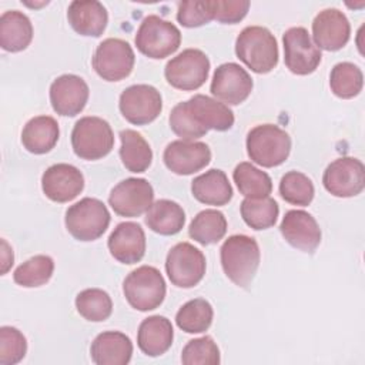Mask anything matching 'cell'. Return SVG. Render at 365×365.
Here are the masks:
<instances>
[{
    "label": "cell",
    "mask_w": 365,
    "mask_h": 365,
    "mask_svg": "<svg viewBox=\"0 0 365 365\" xmlns=\"http://www.w3.org/2000/svg\"><path fill=\"white\" fill-rule=\"evenodd\" d=\"M279 231L291 247L304 252H314L321 242V230L317 220L304 210L287 211L279 224Z\"/></svg>",
    "instance_id": "21"
},
{
    "label": "cell",
    "mask_w": 365,
    "mask_h": 365,
    "mask_svg": "<svg viewBox=\"0 0 365 365\" xmlns=\"http://www.w3.org/2000/svg\"><path fill=\"white\" fill-rule=\"evenodd\" d=\"M214 20L224 24H235L241 21L250 9V1L247 0H211Z\"/></svg>",
    "instance_id": "42"
},
{
    "label": "cell",
    "mask_w": 365,
    "mask_h": 365,
    "mask_svg": "<svg viewBox=\"0 0 365 365\" xmlns=\"http://www.w3.org/2000/svg\"><path fill=\"white\" fill-rule=\"evenodd\" d=\"M235 54L254 73H269L278 64L277 38L267 27L248 26L235 40Z\"/></svg>",
    "instance_id": "3"
},
{
    "label": "cell",
    "mask_w": 365,
    "mask_h": 365,
    "mask_svg": "<svg viewBox=\"0 0 365 365\" xmlns=\"http://www.w3.org/2000/svg\"><path fill=\"white\" fill-rule=\"evenodd\" d=\"M284 61L288 70L298 76H307L321 63V50L312 41L305 27H291L282 36Z\"/></svg>",
    "instance_id": "13"
},
{
    "label": "cell",
    "mask_w": 365,
    "mask_h": 365,
    "mask_svg": "<svg viewBox=\"0 0 365 365\" xmlns=\"http://www.w3.org/2000/svg\"><path fill=\"white\" fill-rule=\"evenodd\" d=\"M349 36V20L338 9H325L312 21V37L318 48L327 51L341 50L348 43Z\"/></svg>",
    "instance_id": "20"
},
{
    "label": "cell",
    "mask_w": 365,
    "mask_h": 365,
    "mask_svg": "<svg viewBox=\"0 0 365 365\" xmlns=\"http://www.w3.org/2000/svg\"><path fill=\"white\" fill-rule=\"evenodd\" d=\"M291 137L275 124H259L247 135V153L255 164L271 168L281 165L289 155Z\"/></svg>",
    "instance_id": "4"
},
{
    "label": "cell",
    "mask_w": 365,
    "mask_h": 365,
    "mask_svg": "<svg viewBox=\"0 0 365 365\" xmlns=\"http://www.w3.org/2000/svg\"><path fill=\"white\" fill-rule=\"evenodd\" d=\"M181 361L185 365H218L220 349L211 336L195 338L182 348Z\"/></svg>",
    "instance_id": "39"
},
{
    "label": "cell",
    "mask_w": 365,
    "mask_h": 365,
    "mask_svg": "<svg viewBox=\"0 0 365 365\" xmlns=\"http://www.w3.org/2000/svg\"><path fill=\"white\" fill-rule=\"evenodd\" d=\"M194 198L205 205H225L232 198V187L224 171L211 168L191 182Z\"/></svg>",
    "instance_id": "26"
},
{
    "label": "cell",
    "mask_w": 365,
    "mask_h": 365,
    "mask_svg": "<svg viewBox=\"0 0 365 365\" xmlns=\"http://www.w3.org/2000/svg\"><path fill=\"white\" fill-rule=\"evenodd\" d=\"M13 259L14 255L11 247L7 244L6 240H1V275H4L10 269V267L13 265Z\"/></svg>",
    "instance_id": "43"
},
{
    "label": "cell",
    "mask_w": 365,
    "mask_h": 365,
    "mask_svg": "<svg viewBox=\"0 0 365 365\" xmlns=\"http://www.w3.org/2000/svg\"><path fill=\"white\" fill-rule=\"evenodd\" d=\"M177 20L181 26L190 29L210 23L211 20H214L211 0L181 1L177 10Z\"/></svg>",
    "instance_id": "41"
},
{
    "label": "cell",
    "mask_w": 365,
    "mask_h": 365,
    "mask_svg": "<svg viewBox=\"0 0 365 365\" xmlns=\"http://www.w3.org/2000/svg\"><path fill=\"white\" fill-rule=\"evenodd\" d=\"M154 200V190L145 178H125L108 195V204L121 217H138L148 211Z\"/></svg>",
    "instance_id": "15"
},
{
    "label": "cell",
    "mask_w": 365,
    "mask_h": 365,
    "mask_svg": "<svg viewBox=\"0 0 365 365\" xmlns=\"http://www.w3.org/2000/svg\"><path fill=\"white\" fill-rule=\"evenodd\" d=\"M185 222L182 207L171 200H157L145 214L147 227L160 235H174L180 232Z\"/></svg>",
    "instance_id": "29"
},
{
    "label": "cell",
    "mask_w": 365,
    "mask_h": 365,
    "mask_svg": "<svg viewBox=\"0 0 365 365\" xmlns=\"http://www.w3.org/2000/svg\"><path fill=\"white\" fill-rule=\"evenodd\" d=\"M234 124L231 108L208 96L195 94L187 101L178 103L170 114V127L181 140H195L208 130L227 131Z\"/></svg>",
    "instance_id": "1"
},
{
    "label": "cell",
    "mask_w": 365,
    "mask_h": 365,
    "mask_svg": "<svg viewBox=\"0 0 365 365\" xmlns=\"http://www.w3.org/2000/svg\"><path fill=\"white\" fill-rule=\"evenodd\" d=\"M214 311L211 304L204 298H194L185 302L175 315L180 329L187 334L205 332L212 322Z\"/></svg>",
    "instance_id": "33"
},
{
    "label": "cell",
    "mask_w": 365,
    "mask_h": 365,
    "mask_svg": "<svg viewBox=\"0 0 365 365\" xmlns=\"http://www.w3.org/2000/svg\"><path fill=\"white\" fill-rule=\"evenodd\" d=\"M71 147L77 157L83 160H100L114 147L111 125L96 115L81 117L71 131Z\"/></svg>",
    "instance_id": "6"
},
{
    "label": "cell",
    "mask_w": 365,
    "mask_h": 365,
    "mask_svg": "<svg viewBox=\"0 0 365 365\" xmlns=\"http://www.w3.org/2000/svg\"><path fill=\"white\" fill-rule=\"evenodd\" d=\"M76 308L84 319L101 322L111 315L113 301L106 291L100 288H87L77 294Z\"/></svg>",
    "instance_id": "37"
},
{
    "label": "cell",
    "mask_w": 365,
    "mask_h": 365,
    "mask_svg": "<svg viewBox=\"0 0 365 365\" xmlns=\"http://www.w3.org/2000/svg\"><path fill=\"white\" fill-rule=\"evenodd\" d=\"M54 271V261L48 255H34L20 264L14 274L13 279L16 284L24 288H36L44 285L50 281Z\"/></svg>",
    "instance_id": "36"
},
{
    "label": "cell",
    "mask_w": 365,
    "mask_h": 365,
    "mask_svg": "<svg viewBox=\"0 0 365 365\" xmlns=\"http://www.w3.org/2000/svg\"><path fill=\"white\" fill-rule=\"evenodd\" d=\"M27 352L26 336L14 327L0 328V364L14 365L20 362Z\"/></svg>",
    "instance_id": "40"
},
{
    "label": "cell",
    "mask_w": 365,
    "mask_h": 365,
    "mask_svg": "<svg viewBox=\"0 0 365 365\" xmlns=\"http://www.w3.org/2000/svg\"><path fill=\"white\" fill-rule=\"evenodd\" d=\"M165 271L173 285L192 288L204 278L205 257L192 244L178 242L167 254Z\"/></svg>",
    "instance_id": "10"
},
{
    "label": "cell",
    "mask_w": 365,
    "mask_h": 365,
    "mask_svg": "<svg viewBox=\"0 0 365 365\" xmlns=\"http://www.w3.org/2000/svg\"><path fill=\"white\" fill-rule=\"evenodd\" d=\"M135 61L131 46L121 38L103 40L94 53L93 68L107 81H120L130 76Z\"/></svg>",
    "instance_id": "11"
},
{
    "label": "cell",
    "mask_w": 365,
    "mask_h": 365,
    "mask_svg": "<svg viewBox=\"0 0 365 365\" xmlns=\"http://www.w3.org/2000/svg\"><path fill=\"white\" fill-rule=\"evenodd\" d=\"M279 194L287 202L305 207L311 204L315 188L311 178H308V175L304 173L288 171L279 181Z\"/></svg>",
    "instance_id": "38"
},
{
    "label": "cell",
    "mask_w": 365,
    "mask_h": 365,
    "mask_svg": "<svg viewBox=\"0 0 365 365\" xmlns=\"http://www.w3.org/2000/svg\"><path fill=\"white\" fill-rule=\"evenodd\" d=\"M227 232V220L224 214L218 210H204L198 212L190 227H188V234L190 237L197 241L201 245H210L215 244Z\"/></svg>",
    "instance_id": "31"
},
{
    "label": "cell",
    "mask_w": 365,
    "mask_h": 365,
    "mask_svg": "<svg viewBox=\"0 0 365 365\" xmlns=\"http://www.w3.org/2000/svg\"><path fill=\"white\" fill-rule=\"evenodd\" d=\"M134 41L140 53L158 60L177 51L181 44V33L171 21L150 14L141 21Z\"/></svg>",
    "instance_id": "8"
},
{
    "label": "cell",
    "mask_w": 365,
    "mask_h": 365,
    "mask_svg": "<svg viewBox=\"0 0 365 365\" xmlns=\"http://www.w3.org/2000/svg\"><path fill=\"white\" fill-rule=\"evenodd\" d=\"M210 73V60L198 48H185L173 57L164 68L165 80L178 90L191 91L200 88Z\"/></svg>",
    "instance_id": "9"
},
{
    "label": "cell",
    "mask_w": 365,
    "mask_h": 365,
    "mask_svg": "<svg viewBox=\"0 0 365 365\" xmlns=\"http://www.w3.org/2000/svg\"><path fill=\"white\" fill-rule=\"evenodd\" d=\"M58 135L60 130L56 118L50 115H37L26 123L21 131V143L29 153L46 154L54 148Z\"/></svg>",
    "instance_id": "27"
},
{
    "label": "cell",
    "mask_w": 365,
    "mask_h": 365,
    "mask_svg": "<svg viewBox=\"0 0 365 365\" xmlns=\"http://www.w3.org/2000/svg\"><path fill=\"white\" fill-rule=\"evenodd\" d=\"M67 19L74 31L81 36L98 37L107 27L108 14L97 0H74L67 10Z\"/></svg>",
    "instance_id": "23"
},
{
    "label": "cell",
    "mask_w": 365,
    "mask_h": 365,
    "mask_svg": "<svg viewBox=\"0 0 365 365\" xmlns=\"http://www.w3.org/2000/svg\"><path fill=\"white\" fill-rule=\"evenodd\" d=\"M41 188L48 200L54 202H68L83 191L84 177L77 167L58 163L43 173Z\"/></svg>",
    "instance_id": "19"
},
{
    "label": "cell",
    "mask_w": 365,
    "mask_h": 365,
    "mask_svg": "<svg viewBox=\"0 0 365 365\" xmlns=\"http://www.w3.org/2000/svg\"><path fill=\"white\" fill-rule=\"evenodd\" d=\"M258 242L248 235L235 234L228 237L220 250L224 274L238 287L247 288L259 265Z\"/></svg>",
    "instance_id": "2"
},
{
    "label": "cell",
    "mask_w": 365,
    "mask_h": 365,
    "mask_svg": "<svg viewBox=\"0 0 365 365\" xmlns=\"http://www.w3.org/2000/svg\"><path fill=\"white\" fill-rule=\"evenodd\" d=\"M163 160L174 174L190 175L210 164L211 150L202 141L175 140L165 147Z\"/></svg>",
    "instance_id": "17"
},
{
    "label": "cell",
    "mask_w": 365,
    "mask_h": 365,
    "mask_svg": "<svg viewBox=\"0 0 365 365\" xmlns=\"http://www.w3.org/2000/svg\"><path fill=\"white\" fill-rule=\"evenodd\" d=\"M120 158L130 173H144L153 160V151L145 138L135 130L120 131Z\"/></svg>",
    "instance_id": "30"
},
{
    "label": "cell",
    "mask_w": 365,
    "mask_h": 365,
    "mask_svg": "<svg viewBox=\"0 0 365 365\" xmlns=\"http://www.w3.org/2000/svg\"><path fill=\"white\" fill-rule=\"evenodd\" d=\"M118 107L128 123L144 125L160 115L163 98L155 87L150 84H134L121 93Z\"/></svg>",
    "instance_id": "12"
},
{
    "label": "cell",
    "mask_w": 365,
    "mask_h": 365,
    "mask_svg": "<svg viewBox=\"0 0 365 365\" xmlns=\"http://www.w3.org/2000/svg\"><path fill=\"white\" fill-rule=\"evenodd\" d=\"M110 212L103 201L86 197L70 205L64 222L67 231L78 241H94L100 238L110 224Z\"/></svg>",
    "instance_id": "7"
},
{
    "label": "cell",
    "mask_w": 365,
    "mask_h": 365,
    "mask_svg": "<svg viewBox=\"0 0 365 365\" xmlns=\"http://www.w3.org/2000/svg\"><path fill=\"white\" fill-rule=\"evenodd\" d=\"M90 355L97 365H127L133 355V342L123 332L106 331L91 342Z\"/></svg>",
    "instance_id": "24"
},
{
    "label": "cell",
    "mask_w": 365,
    "mask_h": 365,
    "mask_svg": "<svg viewBox=\"0 0 365 365\" xmlns=\"http://www.w3.org/2000/svg\"><path fill=\"white\" fill-rule=\"evenodd\" d=\"M110 254L121 264H135L145 254V234L140 224L133 221L120 222L107 241Z\"/></svg>",
    "instance_id": "22"
},
{
    "label": "cell",
    "mask_w": 365,
    "mask_h": 365,
    "mask_svg": "<svg viewBox=\"0 0 365 365\" xmlns=\"http://www.w3.org/2000/svg\"><path fill=\"white\" fill-rule=\"evenodd\" d=\"M33 26L30 19L19 10H7L0 16V46L6 51L17 53L31 43Z\"/></svg>",
    "instance_id": "28"
},
{
    "label": "cell",
    "mask_w": 365,
    "mask_h": 365,
    "mask_svg": "<svg viewBox=\"0 0 365 365\" xmlns=\"http://www.w3.org/2000/svg\"><path fill=\"white\" fill-rule=\"evenodd\" d=\"M174 331L171 321L163 315L145 318L137 332V345L148 356H160L173 344Z\"/></svg>",
    "instance_id": "25"
},
{
    "label": "cell",
    "mask_w": 365,
    "mask_h": 365,
    "mask_svg": "<svg viewBox=\"0 0 365 365\" xmlns=\"http://www.w3.org/2000/svg\"><path fill=\"white\" fill-rule=\"evenodd\" d=\"M362 86V71L354 63L342 61L332 67L329 74V87L336 97L352 98L361 93Z\"/></svg>",
    "instance_id": "35"
},
{
    "label": "cell",
    "mask_w": 365,
    "mask_h": 365,
    "mask_svg": "<svg viewBox=\"0 0 365 365\" xmlns=\"http://www.w3.org/2000/svg\"><path fill=\"white\" fill-rule=\"evenodd\" d=\"M87 83L76 74H63L50 86V103L60 115L74 117L80 114L88 100Z\"/></svg>",
    "instance_id": "18"
},
{
    "label": "cell",
    "mask_w": 365,
    "mask_h": 365,
    "mask_svg": "<svg viewBox=\"0 0 365 365\" xmlns=\"http://www.w3.org/2000/svg\"><path fill=\"white\" fill-rule=\"evenodd\" d=\"M165 281L161 272L151 265L133 269L123 282V292L128 304L138 311H153L165 298Z\"/></svg>",
    "instance_id": "5"
},
{
    "label": "cell",
    "mask_w": 365,
    "mask_h": 365,
    "mask_svg": "<svg viewBox=\"0 0 365 365\" xmlns=\"http://www.w3.org/2000/svg\"><path fill=\"white\" fill-rule=\"evenodd\" d=\"M252 86V78L245 68L237 63H224L215 68L210 90L218 101L237 106L248 98Z\"/></svg>",
    "instance_id": "16"
},
{
    "label": "cell",
    "mask_w": 365,
    "mask_h": 365,
    "mask_svg": "<svg viewBox=\"0 0 365 365\" xmlns=\"http://www.w3.org/2000/svg\"><path fill=\"white\" fill-rule=\"evenodd\" d=\"M279 214L277 201L271 197L244 198L241 202V217L252 230H267L275 225Z\"/></svg>",
    "instance_id": "34"
},
{
    "label": "cell",
    "mask_w": 365,
    "mask_h": 365,
    "mask_svg": "<svg viewBox=\"0 0 365 365\" xmlns=\"http://www.w3.org/2000/svg\"><path fill=\"white\" fill-rule=\"evenodd\" d=\"M234 182L238 191L245 198H262L268 197L272 191L271 177L252 165L251 163H240L232 173Z\"/></svg>",
    "instance_id": "32"
},
{
    "label": "cell",
    "mask_w": 365,
    "mask_h": 365,
    "mask_svg": "<svg viewBox=\"0 0 365 365\" xmlns=\"http://www.w3.org/2000/svg\"><path fill=\"white\" fill-rule=\"evenodd\" d=\"M322 184L335 197H355L365 187V167L361 160L354 157L336 158L325 168Z\"/></svg>",
    "instance_id": "14"
}]
</instances>
